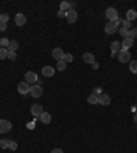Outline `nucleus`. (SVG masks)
<instances>
[{
	"label": "nucleus",
	"mask_w": 137,
	"mask_h": 153,
	"mask_svg": "<svg viewBox=\"0 0 137 153\" xmlns=\"http://www.w3.org/2000/svg\"><path fill=\"white\" fill-rule=\"evenodd\" d=\"M116 56H118V60H119L121 63H127V61H130V59H132L130 52L126 51V49H121Z\"/></svg>",
	"instance_id": "f257e3e1"
},
{
	"label": "nucleus",
	"mask_w": 137,
	"mask_h": 153,
	"mask_svg": "<svg viewBox=\"0 0 137 153\" xmlns=\"http://www.w3.org/2000/svg\"><path fill=\"white\" fill-rule=\"evenodd\" d=\"M106 17H107V19H108L110 22H115V20H118V11H116V8H114V7L107 8Z\"/></svg>",
	"instance_id": "f03ea898"
},
{
	"label": "nucleus",
	"mask_w": 137,
	"mask_h": 153,
	"mask_svg": "<svg viewBox=\"0 0 137 153\" xmlns=\"http://www.w3.org/2000/svg\"><path fill=\"white\" fill-rule=\"evenodd\" d=\"M18 93L19 94H27V93H30V85L27 83L26 81H24V82H21L19 85H18Z\"/></svg>",
	"instance_id": "7ed1b4c3"
},
{
	"label": "nucleus",
	"mask_w": 137,
	"mask_h": 153,
	"mask_svg": "<svg viewBox=\"0 0 137 153\" xmlns=\"http://www.w3.org/2000/svg\"><path fill=\"white\" fill-rule=\"evenodd\" d=\"M77 18H78V14H77L75 10H73V8H70V10L66 12V19H67L68 23H74L75 20H77Z\"/></svg>",
	"instance_id": "20e7f679"
},
{
	"label": "nucleus",
	"mask_w": 137,
	"mask_h": 153,
	"mask_svg": "<svg viewBox=\"0 0 137 153\" xmlns=\"http://www.w3.org/2000/svg\"><path fill=\"white\" fill-rule=\"evenodd\" d=\"M118 30V25H116V20L115 22H107L106 26H104V31L107 34H113Z\"/></svg>",
	"instance_id": "39448f33"
},
{
	"label": "nucleus",
	"mask_w": 137,
	"mask_h": 153,
	"mask_svg": "<svg viewBox=\"0 0 137 153\" xmlns=\"http://www.w3.org/2000/svg\"><path fill=\"white\" fill-rule=\"evenodd\" d=\"M30 112H32V115L34 116V119H37V118H40V115L44 112V111H43V107H41L40 104H33L30 108Z\"/></svg>",
	"instance_id": "423d86ee"
},
{
	"label": "nucleus",
	"mask_w": 137,
	"mask_h": 153,
	"mask_svg": "<svg viewBox=\"0 0 137 153\" xmlns=\"http://www.w3.org/2000/svg\"><path fill=\"white\" fill-rule=\"evenodd\" d=\"M30 96L34 97V99H37L40 96H43V88L40 85H33L30 86Z\"/></svg>",
	"instance_id": "0eeeda50"
},
{
	"label": "nucleus",
	"mask_w": 137,
	"mask_h": 153,
	"mask_svg": "<svg viewBox=\"0 0 137 153\" xmlns=\"http://www.w3.org/2000/svg\"><path fill=\"white\" fill-rule=\"evenodd\" d=\"M10 131H11V123L8 120L0 119V134L10 133Z\"/></svg>",
	"instance_id": "6e6552de"
},
{
	"label": "nucleus",
	"mask_w": 137,
	"mask_h": 153,
	"mask_svg": "<svg viewBox=\"0 0 137 153\" xmlns=\"http://www.w3.org/2000/svg\"><path fill=\"white\" fill-rule=\"evenodd\" d=\"M37 74L36 72H33V71H27L26 74H25V81L30 85V83H36L37 82Z\"/></svg>",
	"instance_id": "1a4fd4ad"
},
{
	"label": "nucleus",
	"mask_w": 137,
	"mask_h": 153,
	"mask_svg": "<svg viewBox=\"0 0 137 153\" xmlns=\"http://www.w3.org/2000/svg\"><path fill=\"white\" fill-rule=\"evenodd\" d=\"M97 97H99V104H102V105H110L111 104V97L107 93H102Z\"/></svg>",
	"instance_id": "9d476101"
},
{
	"label": "nucleus",
	"mask_w": 137,
	"mask_h": 153,
	"mask_svg": "<svg viewBox=\"0 0 137 153\" xmlns=\"http://www.w3.org/2000/svg\"><path fill=\"white\" fill-rule=\"evenodd\" d=\"M41 72H43V77L51 78V77H54V74H55V68L51 67V66H45V67H43Z\"/></svg>",
	"instance_id": "9b49d317"
},
{
	"label": "nucleus",
	"mask_w": 137,
	"mask_h": 153,
	"mask_svg": "<svg viewBox=\"0 0 137 153\" xmlns=\"http://www.w3.org/2000/svg\"><path fill=\"white\" fill-rule=\"evenodd\" d=\"M63 56H65V52L62 51L60 48H55L54 51H52V58H54L56 61L63 60Z\"/></svg>",
	"instance_id": "f8f14e48"
},
{
	"label": "nucleus",
	"mask_w": 137,
	"mask_h": 153,
	"mask_svg": "<svg viewBox=\"0 0 137 153\" xmlns=\"http://www.w3.org/2000/svg\"><path fill=\"white\" fill-rule=\"evenodd\" d=\"M134 44V40L130 37H125L123 38V41L121 42V45H122V49H126V51H129V48L132 47V45Z\"/></svg>",
	"instance_id": "ddd939ff"
},
{
	"label": "nucleus",
	"mask_w": 137,
	"mask_h": 153,
	"mask_svg": "<svg viewBox=\"0 0 137 153\" xmlns=\"http://www.w3.org/2000/svg\"><path fill=\"white\" fill-rule=\"evenodd\" d=\"M15 23H17V26H24L25 23H26V17H25V14H17L15 15Z\"/></svg>",
	"instance_id": "4468645a"
},
{
	"label": "nucleus",
	"mask_w": 137,
	"mask_h": 153,
	"mask_svg": "<svg viewBox=\"0 0 137 153\" xmlns=\"http://www.w3.org/2000/svg\"><path fill=\"white\" fill-rule=\"evenodd\" d=\"M82 59H84V61H85V63H88V64H92L93 61H95V55L91 53V52H86V53L82 55Z\"/></svg>",
	"instance_id": "2eb2a0df"
},
{
	"label": "nucleus",
	"mask_w": 137,
	"mask_h": 153,
	"mask_svg": "<svg viewBox=\"0 0 137 153\" xmlns=\"http://www.w3.org/2000/svg\"><path fill=\"white\" fill-rule=\"evenodd\" d=\"M121 49H122V45H121L119 41H114V42H111V53H118Z\"/></svg>",
	"instance_id": "dca6fc26"
},
{
	"label": "nucleus",
	"mask_w": 137,
	"mask_h": 153,
	"mask_svg": "<svg viewBox=\"0 0 137 153\" xmlns=\"http://www.w3.org/2000/svg\"><path fill=\"white\" fill-rule=\"evenodd\" d=\"M51 113H48V112H43L40 115V120L43 123H44V124H48V123H51Z\"/></svg>",
	"instance_id": "f3484780"
},
{
	"label": "nucleus",
	"mask_w": 137,
	"mask_h": 153,
	"mask_svg": "<svg viewBox=\"0 0 137 153\" xmlns=\"http://www.w3.org/2000/svg\"><path fill=\"white\" fill-rule=\"evenodd\" d=\"M136 18H137V11H134V10H127V12H126V19L129 20V22L134 20Z\"/></svg>",
	"instance_id": "a211bd4d"
},
{
	"label": "nucleus",
	"mask_w": 137,
	"mask_h": 153,
	"mask_svg": "<svg viewBox=\"0 0 137 153\" xmlns=\"http://www.w3.org/2000/svg\"><path fill=\"white\" fill-rule=\"evenodd\" d=\"M18 47H19V44H18V41L13 40V41H10V44H8L7 49H8V51H11V52H15V51L18 49Z\"/></svg>",
	"instance_id": "6ab92c4d"
},
{
	"label": "nucleus",
	"mask_w": 137,
	"mask_h": 153,
	"mask_svg": "<svg viewBox=\"0 0 137 153\" xmlns=\"http://www.w3.org/2000/svg\"><path fill=\"white\" fill-rule=\"evenodd\" d=\"M86 100H88L89 104H99V97H97L96 94H93V93L91 96H88V99Z\"/></svg>",
	"instance_id": "aec40b11"
},
{
	"label": "nucleus",
	"mask_w": 137,
	"mask_h": 153,
	"mask_svg": "<svg viewBox=\"0 0 137 153\" xmlns=\"http://www.w3.org/2000/svg\"><path fill=\"white\" fill-rule=\"evenodd\" d=\"M129 70L130 72H133V74H137V60H132L129 63Z\"/></svg>",
	"instance_id": "412c9836"
},
{
	"label": "nucleus",
	"mask_w": 137,
	"mask_h": 153,
	"mask_svg": "<svg viewBox=\"0 0 137 153\" xmlns=\"http://www.w3.org/2000/svg\"><path fill=\"white\" fill-rule=\"evenodd\" d=\"M8 58V49L7 48H0V60Z\"/></svg>",
	"instance_id": "4be33fe9"
},
{
	"label": "nucleus",
	"mask_w": 137,
	"mask_h": 153,
	"mask_svg": "<svg viewBox=\"0 0 137 153\" xmlns=\"http://www.w3.org/2000/svg\"><path fill=\"white\" fill-rule=\"evenodd\" d=\"M56 66H58V71H65L66 67H67V63L65 60H59Z\"/></svg>",
	"instance_id": "5701e85b"
},
{
	"label": "nucleus",
	"mask_w": 137,
	"mask_h": 153,
	"mask_svg": "<svg viewBox=\"0 0 137 153\" xmlns=\"http://www.w3.org/2000/svg\"><path fill=\"white\" fill-rule=\"evenodd\" d=\"M68 10H70V3H68V1H62L60 3V11L67 12Z\"/></svg>",
	"instance_id": "b1692460"
},
{
	"label": "nucleus",
	"mask_w": 137,
	"mask_h": 153,
	"mask_svg": "<svg viewBox=\"0 0 137 153\" xmlns=\"http://www.w3.org/2000/svg\"><path fill=\"white\" fill-rule=\"evenodd\" d=\"M130 25H132V22H129L127 19H122V22H121V27L126 29V30H129L130 29Z\"/></svg>",
	"instance_id": "393cba45"
},
{
	"label": "nucleus",
	"mask_w": 137,
	"mask_h": 153,
	"mask_svg": "<svg viewBox=\"0 0 137 153\" xmlns=\"http://www.w3.org/2000/svg\"><path fill=\"white\" fill-rule=\"evenodd\" d=\"M73 59H74V58H73L71 53H65V56H63V60H65L67 64H68V63H71Z\"/></svg>",
	"instance_id": "a878e982"
},
{
	"label": "nucleus",
	"mask_w": 137,
	"mask_h": 153,
	"mask_svg": "<svg viewBox=\"0 0 137 153\" xmlns=\"http://www.w3.org/2000/svg\"><path fill=\"white\" fill-rule=\"evenodd\" d=\"M8 145H10V141L8 140H0V148L1 149H7Z\"/></svg>",
	"instance_id": "bb28decb"
},
{
	"label": "nucleus",
	"mask_w": 137,
	"mask_h": 153,
	"mask_svg": "<svg viewBox=\"0 0 137 153\" xmlns=\"http://www.w3.org/2000/svg\"><path fill=\"white\" fill-rule=\"evenodd\" d=\"M8 44H10V40L6 37H3L1 40H0V45H1V48H7L8 47Z\"/></svg>",
	"instance_id": "cd10ccee"
},
{
	"label": "nucleus",
	"mask_w": 137,
	"mask_h": 153,
	"mask_svg": "<svg viewBox=\"0 0 137 153\" xmlns=\"http://www.w3.org/2000/svg\"><path fill=\"white\" fill-rule=\"evenodd\" d=\"M129 37L130 38H137V27H134V29H130L129 30Z\"/></svg>",
	"instance_id": "c85d7f7f"
},
{
	"label": "nucleus",
	"mask_w": 137,
	"mask_h": 153,
	"mask_svg": "<svg viewBox=\"0 0 137 153\" xmlns=\"http://www.w3.org/2000/svg\"><path fill=\"white\" fill-rule=\"evenodd\" d=\"M119 34L122 36L123 38H125V37H129V30L123 29V27H119Z\"/></svg>",
	"instance_id": "c756f323"
},
{
	"label": "nucleus",
	"mask_w": 137,
	"mask_h": 153,
	"mask_svg": "<svg viewBox=\"0 0 137 153\" xmlns=\"http://www.w3.org/2000/svg\"><path fill=\"white\" fill-rule=\"evenodd\" d=\"M8 19H10V15H8V14H0V22H6L7 23Z\"/></svg>",
	"instance_id": "7c9ffc66"
},
{
	"label": "nucleus",
	"mask_w": 137,
	"mask_h": 153,
	"mask_svg": "<svg viewBox=\"0 0 137 153\" xmlns=\"http://www.w3.org/2000/svg\"><path fill=\"white\" fill-rule=\"evenodd\" d=\"M8 148H10L11 150H17L18 149V143L15 142V141H10V145H8Z\"/></svg>",
	"instance_id": "2f4dec72"
},
{
	"label": "nucleus",
	"mask_w": 137,
	"mask_h": 153,
	"mask_svg": "<svg viewBox=\"0 0 137 153\" xmlns=\"http://www.w3.org/2000/svg\"><path fill=\"white\" fill-rule=\"evenodd\" d=\"M8 59H11V60H15V59H17V53H15V52L8 51Z\"/></svg>",
	"instance_id": "473e14b6"
},
{
	"label": "nucleus",
	"mask_w": 137,
	"mask_h": 153,
	"mask_svg": "<svg viewBox=\"0 0 137 153\" xmlns=\"http://www.w3.org/2000/svg\"><path fill=\"white\" fill-rule=\"evenodd\" d=\"M7 29V23L6 22H0V31H4Z\"/></svg>",
	"instance_id": "72a5a7b5"
},
{
	"label": "nucleus",
	"mask_w": 137,
	"mask_h": 153,
	"mask_svg": "<svg viewBox=\"0 0 137 153\" xmlns=\"http://www.w3.org/2000/svg\"><path fill=\"white\" fill-rule=\"evenodd\" d=\"M91 66H92L93 70H97V68H99V63H97V61H93V63H92Z\"/></svg>",
	"instance_id": "f704fd0d"
},
{
	"label": "nucleus",
	"mask_w": 137,
	"mask_h": 153,
	"mask_svg": "<svg viewBox=\"0 0 137 153\" xmlns=\"http://www.w3.org/2000/svg\"><path fill=\"white\" fill-rule=\"evenodd\" d=\"M34 123H36V119H34L32 123H27L26 127H27V129H33V127H34Z\"/></svg>",
	"instance_id": "c9c22d12"
},
{
	"label": "nucleus",
	"mask_w": 137,
	"mask_h": 153,
	"mask_svg": "<svg viewBox=\"0 0 137 153\" xmlns=\"http://www.w3.org/2000/svg\"><path fill=\"white\" fill-rule=\"evenodd\" d=\"M51 153H63V150H62L60 148H55V149H52Z\"/></svg>",
	"instance_id": "e433bc0d"
},
{
	"label": "nucleus",
	"mask_w": 137,
	"mask_h": 153,
	"mask_svg": "<svg viewBox=\"0 0 137 153\" xmlns=\"http://www.w3.org/2000/svg\"><path fill=\"white\" fill-rule=\"evenodd\" d=\"M58 17L59 18H65L66 17V12H63V11H58Z\"/></svg>",
	"instance_id": "4c0bfd02"
},
{
	"label": "nucleus",
	"mask_w": 137,
	"mask_h": 153,
	"mask_svg": "<svg viewBox=\"0 0 137 153\" xmlns=\"http://www.w3.org/2000/svg\"><path fill=\"white\" fill-rule=\"evenodd\" d=\"M133 120H134V123H137V111L134 112V116H133Z\"/></svg>",
	"instance_id": "58836bf2"
},
{
	"label": "nucleus",
	"mask_w": 137,
	"mask_h": 153,
	"mask_svg": "<svg viewBox=\"0 0 137 153\" xmlns=\"http://www.w3.org/2000/svg\"><path fill=\"white\" fill-rule=\"evenodd\" d=\"M0 48H1V45H0Z\"/></svg>",
	"instance_id": "ea45409f"
}]
</instances>
